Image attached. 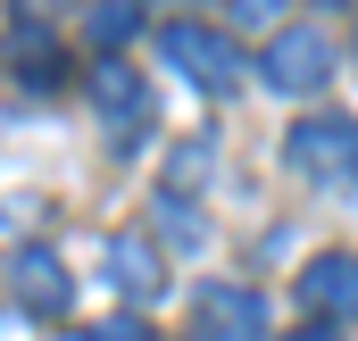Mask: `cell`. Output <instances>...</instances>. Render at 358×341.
<instances>
[{"label":"cell","mask_w":358,"mask_h":341,"mask_svg":"<svg viewBox=\"0 0 358 341\" xmlns=\"http://www.w3.org/2000/svg\"><path fill=\"white\" fill-rule=\"evenodd\" d=\"M283 159L308 175V183H325V191L358 183V117H300L283 133Z\"/></svg>","instance_id":"cell-1"},{"label":"cell","mask_w":358,"mask_h":341,"mask_svg":"<svg viewBox=\"0 0 358 341\" xmlns=\"http://www.w3.org/2000/svg\"><path fill=\"white\" fill-rule=\"evenodd\" d=\"M159 50H167L200 92H234V84H242V50H234V34H217V25H200V17H176V25L159 34Z\"/></svg>","instance_id":"cell-2"},{"label":"cell","mask_w":358,"mask_h":341,"mask_svg":"<svg viewBox=\"0 0 358 341\" xmlns=\"http://www.w3.org/2000/svg\"><path fill=\"white\" fill-rule=\"evenodd\" d=\"M325 75H334V42H325L317 25L267 34V50H259V84H267V92H317Z\"/></svg>","instance_id":"cell-3"},{"label":"cell","mask_w":358,"mask_h":341,"mask_svg":"<svg viewBox=\"0 0 358 341\" xmlns=\"http://www.w3.org/2000/svg\"><path fill=\"white\" fill-rule=\"evenodd\" d=\"M92 108H100V125H108V142H117V150H134V142L150 133V117H159L150 84H142L134 67H117V59H100V67H92Z\"/></svg>","instance_id":"cell-4"},{"label":"cell","mask_w":358,"mask_h":341,"mask_svg":"<svg viewBox=\"0 0 358 341\" xmlns=\"http://www.w3.org/2000/svg\"><path fill=\"white\" fill-rule=\"evenodd\" d=\"M8 291H17V308L59 317V308L76 300V275H67V258L50 250V242H25V250L8 258Z\"/></svg>","instance_id":"cell-5"},{"label":"cell","mask_w":358,"mask_h":341,"mask_svg":"<svg viewBox=\"0 0 358 341\" xmlns=\"http://www.w3.org/2000/svg\"><path fill=\"white\" fill-rule=\"evenodd\" d=\"M192 325H200V341H267V308L250 283H208L192 300Z\"/></svg>","instance_id":"cell-6"},{"label":"cell","mask_w":358,"mask_h":341,"mask_svg":"<svg viewBox=\"0 0 358 341\" xmlns=\"http://www.w3.org/2000/svg\"><path fill=\"white\" fill-rule=\"evenodd\" d=\"M300 300L317 308V325H342V317H358V258H350V250L308 258V275H300Z\"/></svg>","instance_id":"cell-7"},{"label":"cell","mask_w":358,"mask_h":341,"mask_svg":"<svg viewBox=\"0 0 358 341\" xmlns=\"http://www.w3.org/2000/svg\"><path fill=\"white\" fill-rule=\"evenodd\" d=\"M108 283H117L125 300H159V291H167L159 242H142V233H108Z\"/></svg>","instance_id":"cell-8"},{"label":"cell","mask_w":358,"mask_h":341,"mask_svg":"<svg viewBox=\"0 0 358 341\" xmlns=\"http://www.w3.org/2000/svg\"><path fill=\"white\" fill-rule=\"evenodd\" d=\"M217 167V150H208V133H200V142H176V159H167V183H159V191H192V183H200V175Z\"/></svg>","instance_id":"cell-9"},{"label":"cell","mask_w":358,"mask_h":341,"mask_svg":"<svg viewBox=\"0 0 358 341\" xmlns=\"http://www.w3.org/2000/svg\"><path fill=\"white\" fill-rule=\"evenodd\" d=\"M134 25H142V8H125V0H108V8H92L84 34L100 42V50H117V42H134Z\"/></svg>","instance_id":"cell-10"},{"label":"cell","mask_w":358,"mask_h":341,"mask_svg":"<svg viewBox=\"0 0 358 341\" xmlns=\"http://www.w3.org/2000/svg\"><path fill=\"white\" fill-rule=\"evenodd\" d=\"M159 225H167V242H200V217H192V200H176V191H159Z\"/></svg>","instance_id":"cell-11"},{"label":"cell","mask_w":358,"mask_h":341,"mask_svg":"<svg viewBox=\"0 0 358 341\" xmlns=\"http://www.w3.org/2000/svg\"><path fill=\"white\" fill-rule=\"evenodd\" d=\"M76 341H150V325H134V317H100V325H84Z\"/></svg>","instance_id":"cell-12"},{"label":"cell","mask_w":358,"mask_h":341,"mask_svg":"<svg viewBox=\"0 0 358 341\" xmlns=\"http://www.w3.org/2000/svg\"><path fill=\"white\" fill-rule=\"evenodd\" d=\"M283 341H342L334 325H300V333H283Z\"/></svg>","instance_id":"cell-13"}]
</instances>
